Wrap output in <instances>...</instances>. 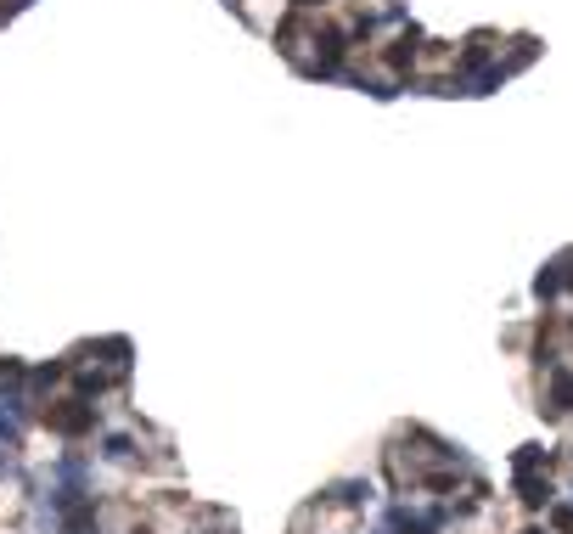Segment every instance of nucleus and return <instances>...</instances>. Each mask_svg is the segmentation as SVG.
Segmentation results:
<instances>
[{"mask_svg":"<svg viewBox=\"0 0 573 534\" xmlns=\"http://www.w3.org/2000/svg\"><path fill=\"white\" fill-rule=\"evenodd\" d=\"M337 500H343V507H371V500H377V489L360 484V478H349V484H337Z\"/></svg>","mask_w":573,"mask_h":534,"instance_id":"obj_4","label":"nucleus"},{"mask_svg":"<svg viewBox=\"0 0 573 534\" xmlns=\"http://www.w3.org/2000/svg\"><path fill=\"white\" fill-rule=\"evenodd\" d=\"M129 439H124V433H107V439H101V456H107V461H129Z\"/></svg>","mask_w":573,"mask_h":534,"instance_id":"obj_9","label":"nucleus"},{"mask_svg":"<svg viewBox=\"0 0 573 534\" xmlns=\"http://www.w3.org/2000/svg\"><path fill=\"white\" fill-rule=\"evenodd\" d=\"M539 56V40H517V51H512V62H500L506 74H517V68H528V62Z\"/></svg>","mask_w":573,"mask_h":534,"instance_id":"obj_8","label":"nucleus"},{"mask_svg":"<svg viewBox=\"0 0 573 534\" xmlns=\"http://www.w3.org/2000/svg\"><path fill=\"white\" fill-rule=\"evenodd\" d=\"M551 411H573V372L551 377Z\"/></svg>","mask_w":573,"mask_h":534,"instance_id":"obj_5","label":"nucleus"},{"mask_svg":"<svg viewBox=\"0 0 573 534\" xmlns=\"http://www.w3.org/2000/svg\"><path fill=\"white\" fill-rule=\"evenodd\" d=\"M46 422L62 433V439H85V433H96V406L90 399H62V406L46 411Z\"/></svg>","mask_w":573,"mask_h":534,"instance_id":"obj_1","label":"nucleus"},{"mask_svg":"<svg viewBox=\"0 0 573 534\" xmlns=\"http://www.w3.org/2000/svg\"><path fill=\"white\" fill-rule=\"evenodd\" d=\"M551 512V529L557 534H573V507H546Z\"/></svg>","mask_w":573,"mask_h":534,"instance_id":"obj_11","label":"nucleus"},{"mask_svg":"<svg viewBox=\"0 0 573 534\" xmlns=\"http://www.w3.org/2000/svg\"><path fill=\"white\" fill-rule=\"evenodd\" d=\"M528 534H546V529H528Z\"/></svg>","mask_w":573,"mask_h":534,"instance_id":"obj_13","label":"nucleus"},{"mask_svg":"<svg viewBox=\"0 0 573 534\" xmlns=\"http://www.w3.org/2000/svg\"><path fill=\"white\" fill-rule=\"evenodd\" d=\"M539 467H546V450H539V445H523V450H517V473H539Z\"/></svg>","mask_w":573,"mask_h":534,"instance_id":"obj_10","label":"nucleus"},{"mask_svg":"<svg viewBox=\"0 0 573 534\" xmlns=\"http://www.w3.org/2000/svg\"><path fill=\"white\" fill-rule=\"evenodd\" d=\"M292 6H298V12H315V6H326V0H292Z\"/></svg>","mask_w":573,"mask_h":534,"instance_id":"obj_12","label":"nucleus"},{"mask_svg":"<svg viewBox=\"0 0 573 534\" xmlns=\"http://www.w3.org/2000/svg\"><path fill=\"white\" fill-rule=\"evenodd\" d=\"M557 293H562V264H546L534 276V298H557Z\"/></svg>","mask_w":573,"mask_h":534,"instance_id":"obj_7","label":"nucleus"},{"mask_svg":"<svg viewBox=\"0 0 573 534\" xmlns=\"http://www.w3.org/2000/svg\"><path fill=\"white\" fill-rule=\"evenodd\" d=\"M416 40H422V28H411V35H399L388 46V68L394 74H411V62H416Z\"/></svg>","mask_w":573,"mask_h":534,"instance_id":"obj_3","label":"nucleus"},{"mask_svg":"<svg viewBox=\"0 0 573 534\" xmlns=\"http://www.w3.org/2000/svg\"><path fill=\"white\" fill-rule=\"evenodd\" d=\"M517 495H523V507L539 512V507H551V495H557V489H551L546 473H517Z\"/></svg>","mask_w":573,"mask_h":534,"instance_id":"obj_2","label":"nucleus"},{"mask_svg":"<svg viewBox=\"0 0 573 534\" xmlns=\"http://www.w3.org/2000/svg\"><path fill=\"white\" fill-rule=\"evenodd\" d=\"M74 388H79V399H96L101 388H113V377L107 372H74Z\"/></svg>","mask_w":573,"mask_h":534,"instance_id":"obj_6","label":"nucleus"}]
</instances>
